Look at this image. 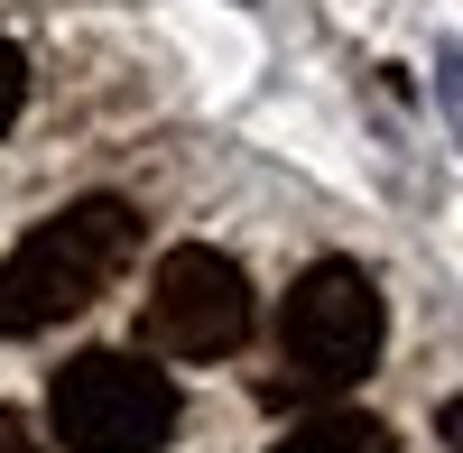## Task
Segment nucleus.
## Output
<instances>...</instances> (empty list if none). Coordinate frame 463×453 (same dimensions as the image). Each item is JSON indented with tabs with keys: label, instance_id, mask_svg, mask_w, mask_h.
Segmentation results:
<instances>
[{
	"label": "nucleus",
	"instance_id": "obj_2",
	"mask_svg": "<svg viewBox=\"0 0 463 453\" xmlns=\"http://www.w3.org/2000/svg\"><path fill=\"white\" fill-rule=\"evenodd\" d=\"M380 343H390V306H380V278L353 269V259H316L288 306H279V380H269V407H325L343 389L371 380Z\"/></svg>",
	"mask_w": 463,
	"mask_h": 453
},
{
	"label": "nucleus",
	"instance_id": "obj_1",
	"mask_svg": "<svg viewBox=\"0 0 463 453\" xmlns=\"http://www.w3.org/2000/svg\"><path fill=\"white\" fill-rule=\"evenodd\" d=\"M130 259H139V213L121 195H84V204L47 213L10 259H0V333L28 343V333L84 315L93 296H111L130 278Z\"/></svg>",
	"mask_w": 463,
	"mask_h": 453
},
{
	"label": "nucleus",
	"instance_id": "obj_4",
	"mask_svg": "<svg viewBox=\"0 0 463 453\" xmlns=\"http://www.w3.org/2000/svg\"><path fill=\"white\" fill-rule=\"evenodd\" d=\"M250 343V278L213 241H185L148 269L139 296V352L148 361H222Z\"/></svg>",
	"mask_w": 463,
	"mask_h": 453
},
{
	"label": "nucleus",
	"instance_id": "obj_8",
	"mask_svg": "<svg viewBox=\"0 0 463 453\" xmlns=\"http://www.w3.org/2000/svg\"><path fill=\"white\" fill-rule=\"evenodd\" d=\"M436 444H445V453H463V398H445V407H436Z\"/></svg>",
	"mask_w": 463,
	"mask_h": 453
},
{
	"label": "nucleus",
	"instance_id": "obj_6",
	"mask_svg": "<svg viewBox=\"0 0 463 453\" xmlns=\"http://www.w3.org/2000/svg\"><path fill=\"white\" fill-rule=\"evenodd\" d=\"M28 111V56L10 47V37H0V139H10V121Z\"/></svg>",
	"mask_w": 463,
	"mask_h": 453
},
{
	"label": "nucleus",
	"instance_id": "obj_3",
	"mask_svg": "<svg viewBox=\"0 0 463 453\" xmlns=\"http://www.w3.org/2000/svg\"><path fill=\"white\" fill-rule=\"evenodd\" d=\"M176 417V380L148 352H74L47 389V426L65 453H167Z\"/></svg>",
	"mask_w": 463,
	"mask_h": 453
},
{
	"label": "nucleus",
	"instance_id": "obj_7",
	"mask_svg": "<svg viewBox=\"0 0 463 453\" xmlns=\"http://www.w3.org/2000/svg\"><path fill=\"white\" fill-rule=\"evenodd\" d=\"M0 453H56V444L37 435V417H19V407H0Z\"/></svg>",
	"mask_w": 463,
	"mask_h": 453
},
{
	"label": "nucleus",
	"instance_id": "obj_5",
	"mask_svg": "<svg viewBox=\"0 0 463 453\" xmlns=\"http://www.w3.org/2000/svg\"><path fill=\"white\" fill-rule=\"evenodd\" d=\"M269 453H399V435L380 426V417H353V407H334V417H306L288 444H269Z\"/></svg>",
	"mask_w": 463,
	"mask_h": 453
}]
</instances>
